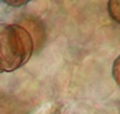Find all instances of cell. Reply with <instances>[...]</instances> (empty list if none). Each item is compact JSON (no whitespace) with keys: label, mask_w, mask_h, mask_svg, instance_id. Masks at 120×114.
<instances>
[{"label":"cell","mask_w":120,"mask_h":114,"mask_svg":"<svg viewBox=\"0 0 120 114\" xmlns=\"http://www.w3.org/2000/svg\"><path fill=\"white\" fill-rule=\"evenodd\" d=\"M33 52V37L24 27L0 23V73L21 68Z\"/></svg>","instance_id":"obj_1"},{"label":"cell","mask_w":120,"mask_h":114,"mask_svg":"<svg viewBox=\"0 0 120 114\" xmlns=\"http://www.w3.org/2000/svg\"><path fill=\"white\" fill-rule=\"evenodd\" d=\"M108 13L113 20L120 24V0H109Z\"/></svg>","instance_id":"obj_2"},{"label":"cell","mask_w":120,"mask_h":114,"mask_svg":"<svg viewBox=\"0 0 120 114\" xmlns=\"http://www.w3.org/2000/svg\"><path fill=\"white\" fill-rule=\"evenodd\" d=\"M112 76L115 80V83L120 87V55L114 60L113 67H112Z\"/></svg>","instance_id":"obj_3"},{"label":"cell","mask_w":120,"mask_h":114,"mask_svg":"<svg viewBox=\"0 0 120 114\" xmlns=\"http://www.w3.org/2000/svg\"><path fill=\"white\" fill-rule=\"evenodd\" d=\"M6 5H10L12 7H21V6H24L29 3V0H21V1H17V0H15V1H11V0H5L4 1Z\"/></svg>","instance_id":"obj_4"}]
</instances>
